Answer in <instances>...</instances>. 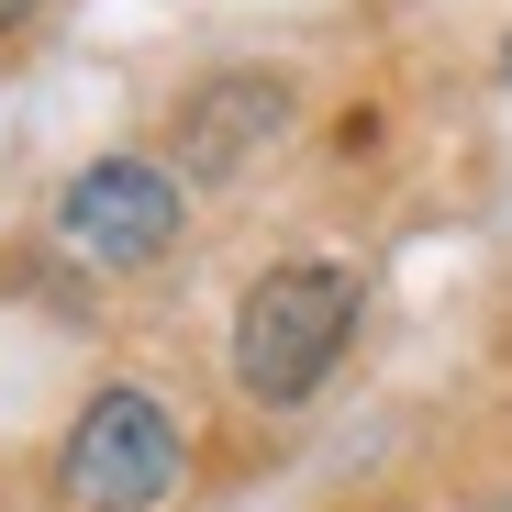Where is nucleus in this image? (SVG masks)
I'll list each match as a JSON object with an SVG mask.
<instances>
[{
  "mask_svg": "<svg viewBox=\"0 0 512 512\" xmlns=\"http://www.w3.org/2000/svg\"><path fill=\"white\" fill-rule=\"evenodd\" d=\"M357 334V268H334V256H290L268 268L245 301H234V390L245 401H312L334 379Z\"/></svg>",
  "mask_w": 512,
  "mask_h": 512,
  "instance_id": "1",
  "label": "nucleus"
},
{
  "mask_svg": "<svg viewBox=\"0 0 512 512\" xmlns=\"http://www.w3.org/2000/svg\"><path fill=\"white\" fill-rule=\"evenodd\" d=\"M56 479H67L78 512H156L167 490H179V423H167V401H145V390H101L90 412L67 423Z\"/></svg>",
  "mask_w": 512,
  "mask_h": 512,
  "instance_id": "2",
  "label": "nucleus"
},
{
  "mask_svg": "<svg viewBox=\"0 0 512 512\" xmlns=\"http://www.w3.org/2000/svg\"><path fill=\"white\" fill-rule=\"evenodd\" d=\"M179 223H190L179 179H167V167H145V156H101V167H78L67 201H56V234L90 256V268H156V256L179 245Z\"/></svg>",
  "mask_w": 512,
  "mask_h": 512,
  "instance_id": "3",
  "label": "nucleus"
},
{
  "mask_svg": "<svg viewBox=\"0 0 512 512\" xmlns=\"http://www.w3.org/2000/svg\"><path fill=\"white\" fill-rule=\"evenodd\" d=\"M279 123H290V90H279V78H212L201 112H190V167L223 179V167H245Z\"/></svg>",
  "mask_w": 512,
  "mask_h": 512,
  "instance_id": "4",
  "label": "nucleus"
},
{
  "mask_svg": "<svg viewBox=\"0 0 512 512\" xmlns=\"http://www.w3.org/2000/svg\"><path fill=\"white\" fill-rule=\"evenodd\" d=\"M23 12H34V0H0V23H23Z\"/></svg>",
  "mask_w": 512,
  "mask_h": 512,
  "instance_id": "5",
  "label": "nucleus"
}]
</instances>
